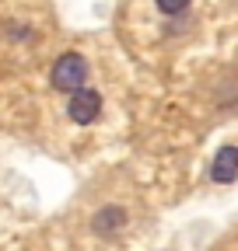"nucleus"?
<instances>
[{
    "label": "nucleus",
    "instance_id": "2",
    "mask_svg": "<svg viewBox=\"0 0 238 251\" xmlns=\"http://www.w3.org/2000/svg\"><path fill=\"white\" fill-rule=\"evenodd\" d=\"M102 112V94L91 91V87H77L70 94V105H67V115L77 122V126H91Z\"/></svg>",
    "mask_w": 238,
    "mask_h": 251
},
{
    "label": "nucleus",
    "instance_id": "4",
    "mask_svg": "<svg viewBox=\"0 0 238 251\" xmlns=\"http://www.w3.org/2000/svg\"><path fill=\"white\" fill-rule=\"evenodd\" d=\"M123 224H126V209H123V206H105V209H98V213L91 216V230H95L98 237L119 234V230H123Z\"/></svg>",
    "mask_w": 238,
    "mask_h": 251
},
{
    "label": "nucleus",
    "instance_id": "5",
    "mask_svg": "<svg viewBox=\"0 0 238 251\" xmlns=\"http://www.w3.org/2000/svg\"><path fill=\"white\" fill-rule=\"evenodd\" d=\"M154 4H158L161 14H172V18H175V14H182V11L193 4V0H154Z\"/></svg>",
    "mask_w": 238,
    "mask_h": 251
},
{
    "label": "nucleus",
    "instance_id": "1",
    "mask_svg": "<svg viewBox=\"0 0 238 251\" xmlns=\"http://www.w3.org/2000/svg\"><path fill=\"white\" fill-rule=\"evenodd\" d=\"M49 80H53L56 91H67V94H74L77 87H84V80H88V63H84V56H81V52H63V56L53 63Z\"/></svg>",
    "mask_w": 238,
    "mask_h": 251
},
{
    "label": "nucleus",
    "instance_id": "3",
    "mask_svg": "<svg viewBox=\"0 0 238 251\" xmlns=\"http://www.w3.org/2000/svg\"><path fill=\"white\" fill-rule=\"evenodd\" d=\"M210 178L217 181V185H231L235 178H238V147H221L217 153H214V164H210Z\"/></svg>",
    "mask_w": 238,
    "mask_h": 251
}]
</instances>
